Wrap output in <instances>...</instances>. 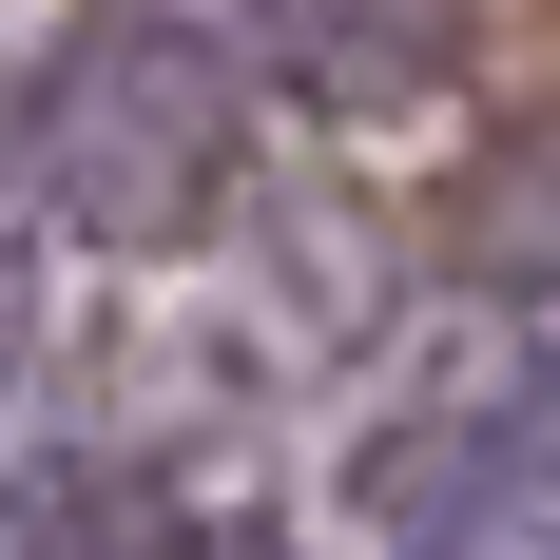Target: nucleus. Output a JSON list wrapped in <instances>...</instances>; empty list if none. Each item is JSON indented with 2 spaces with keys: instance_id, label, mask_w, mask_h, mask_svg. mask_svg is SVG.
<instances>
[{
  "instance_id": "f257e3e1",
  "label": "nucleus",
  "mask_w": 560,
  "mask_h": 560,
  "mask_svg": "<svg viewBox=\"0 0 560 560\" xmlns=\"http://www.w3.org/2000/svg\"><path fill=\"white\" fill-rule=\"evenodd\" d=\"M213 174H232V97H213V58L174 39V20H116V39L78 58V97H58V194H78L97 232H174Z\"/></svg>"
},
{
  "instance_id": "f03ea898",
  "label": "nucleus",
  "mask_w": 560,
  "mask_h": 560,
  "mask_svg": "<svg viewBox=\"0 0 560 560\" xmlns=\"http://www.w3.org/2000/svg\"><path fill=\"white\" fill-rule=\"evenodd\" d=\"M464 0H271V39L310 58V78H406V58H445Z\"/></svg>"
},
{
  "instance_id": "7ed1b4c3",
  "label": "nucleus",
  "mask_w": 560,
  "mask_h": 560,
  "mask_svg": "<svg viewBox=\"0 0 560 560\" xmlns=\"http://www.w3.org/2000/svg\"><path fill=\"white\" fill-rule=\"evenodd\" d=\"M0 560H39V503H0Z\"/></svg>"
}]
</instances>
